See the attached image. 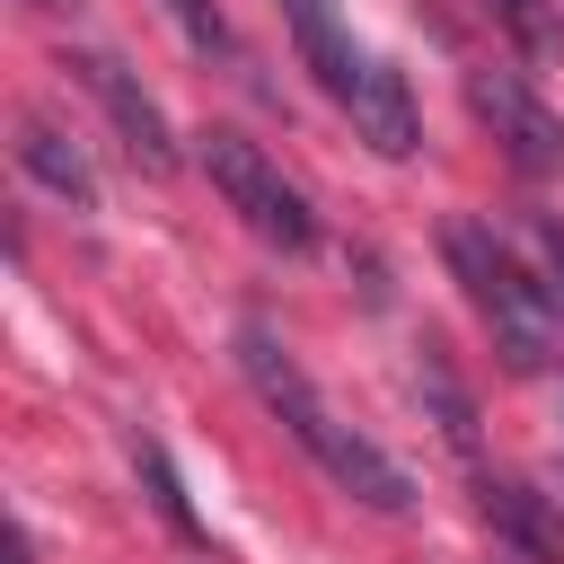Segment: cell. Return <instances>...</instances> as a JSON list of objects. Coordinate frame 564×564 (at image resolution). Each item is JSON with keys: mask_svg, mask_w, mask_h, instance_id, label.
<instances>
[{"mask_svg": "<svg viewBox=\"0 0 564 564\" xmlns=\"http://www.w3.org/2000/svg\"><path fill=\"white\" fill-rule=\"evenodd\" d=\"M300 449H308V458H317V467H326V476H335L361 511H405V502H414L405 467H397L370 432H352V423H335V414H317V423L300 432Z\"/></svg>", "mask_w": 564, "mask_h": 564, "instance_id": "obj_4", "label": "cell"}, {"mask_svg": "<svg viewBox=\"0 0 564 564\" xmlns=\"http://www.w3.org/2000/svg\"><path fill=\"white\" fill-rule=\"evenodd\" d=\"M282 9H291V35H300L308 70H317V79H326V97L344 106V97H352V79L370 70V53H361V44L335 26V0H282Z\"/></svg>", "mask_w": 564, "mask_h": 564, "instance_id": "obj_9", "label": "cell"}, {"mask_svg": "<svg viewBox=\"0 0 564 564\" xmlns=\"http://www.w3.org/2000/svg\"><path fill=\"white\" fill-rule=\"evenodd\" d=\"M238 370H247V388H256V397L291 423V441L326 414V405H317V388H308V370L282 352V335H273V326H238Z\"/></svg>", "mask_w": 564, "mask_h": 564, "instance_id": "obj_7", "label": "cell"}, {"mask_svg": "<svg viewBox=\"0 0 564 564\" xmlns=\"http://www.w3.org/2000/svg\"><path fill=\"white\" fill-rule=\"evenodd\" d=\"M449 273L467 282V300H476V317H485V335H494V352H502V370H546V352H555V300H546V282H529L520 264H511V247L485 229V220H449Z\"/></svg>", "mask_w": 564, "mask_h": 564, "instance_id": "obj_1", "label": "cell"}, {"mask_svg": "<svg viewBox=\"0 0 564 564\" xmlns=\"http://www.w3.org/2000/svg\"><path fill=\"white\" fill-rule=\"evenodd\" d=\"M132 467H141V485H150V502H159V520H167L176 538H194V511H185V494H176V476H167V458H159V441H132Z\"/></svg>", "mask_w": 564, "mask_h": 564, "instance_id": "obj_12", "label": "cell"}, {"mask_svg": "<svg viewBox=\"0 0 564 564\" xmlns=\"http://www.w3.org/2000/svg\"><path fill=\"white\" fill-rule=\"evenodd\" d=\"M79 79H88V88H97V106L115 115V132H123L132 167L167 176V167H176V141H167V115H159V97L141 88V70H132V62H115V53H79Z\"/></svg>", "mask_w": 564, "mask_h": 564, "instance_id": "obj_5", "label": "cell"}, {"mask_svg": "<svg viewBox=\"0 0 564 564\" xmlns=\"http://www.w3.org/2000/svg\"><path fill=\"white\" fill-rule=\"evenodd\" d=\"M35 9H62V0H35Z\"/></svg>", "mask_w": 564, "mask_h": 564, "instance_id": "obj_16", "label": "cell"}, {"mask_svg": "<svg viewBox=\"0 0 564 564\" xmlns=\"http://www.w3.org/2000/svg\"><path fill=\"white\" fill-rule=\"evenodd\" d=\"M538 264H546V300L564 308V220H538Z\"/></svg>", "mask_w": 564, "mask_h": 564, "instance_id": "obj_15", "label": "cell"}, {"mask_svg": "<svg viewBox=\"0 0 564 564\" xmlns=\"http://www.w3.org/2000/svg\"><path fill=\"white\" fill-rule=\"evenodd\" d=\"M344 115H352V132L379 150V159H414L423 150V115H414V97H405V79L370 53V70L352 79V97H344Z\"/></svg>", "mask_w": 564, "mask_h": 564, "instance_id": "obj_6", "label": "cell"}, {"mask_svg": "<svg viewBox=\"0 0 564 564\" xmlns=\"http://www.w3.org/2000/svg\"><path fill=\"white\" fill-rule=\"evenodd\" d=\"M167 18L185 26V44H194V53H229V18H220L212 0H167Z\"/></svg>", "mask_w": 564, "mask_h": 564, "instance_id": "obj_14", "label": "cell"}, {"mask_svg": "<svg viewBox=\"0 0 564 564\" xmlns=\"http://www.w3.org/2000/svg\"><path fill=\"white\" fill-rule=\"evenodd\" d=\"M520 53H555V0H485Z\"/></svg>", "mask_w": 564, "mask_h": 564, "instance_id": "obj_13", "label": "cell"}, {"mask_svg": "<svg viewBox=\"0 0 564 564\" xmlns=\"http://www.w3.org/2000/svg\"><path fill=\"white\" fill-rule=\"evenodd\" d=\"M18 167H26L44 194H62L70 212H97V167H88V159H79V141H62L44 115H26V123H18Z\"/></svg>", "mask_w": 564, "mask_h": 564, "instance_id": "obj_8", "label": "cell"}, {"mask_svg": "<svg viewBox=\"0 0 564 564\" xmlns=\"http://www.w3.org/2000/svg\"><path fill=\"white\" fill-rule=\"evenodd\" d=\"M423 388H432V405H441V432H449V449H476V423H467V397H458V379H449V361L423 344Z\"/></svg>", "mask_w": 564, "mask_h": 564, "instance_id": "obj_11", "label": "cell"}, {"mask_svg": "<svg viewBox=\"0 0 564 564\" xmlns=\"http://www.w3.org/2000/svg\"><path fill=\"white\" fill-rule=\"evenodd\" d=\"M203 176L220 185V203L264 238V247H282V256H300L308 238H317V220H308V203H300V185L247 141V132H203Z\"/></svg>", "mask_w": 564, "mask_h": 564, "instance_id": "obj_2", "label": "cell"}, {"mask_svg": "<svg viewBox=\"0 0 564 564\" xmlns=\"http://www.w3.org/2000/svg\"><path fill=\"white\" fill-rule=\"evenodd\" d=\"M467 97H476V115L494 123V141L511 150V167H529V176H564V115H555L520 70H476Z\"/></svg>", "mask_w": 564, "mask_h": 564, "instance_id": "obj_3", "label": "cell"}, {"mask_svg": "<svg viewBox=\"0 0 564 564\" xmlns=\"http://www.w3.org/2000/svg\"><path fill=\"white\" fill-rule=\"evenodd\" d=\"M485 511H494V529L520 546V564H564V511H555L546 494H529V485H485Z\"/></svg>", "mask_w": 564, "mask_h": 564, "instance_id": "obj_10", "label": "cell"}]
</instances>
